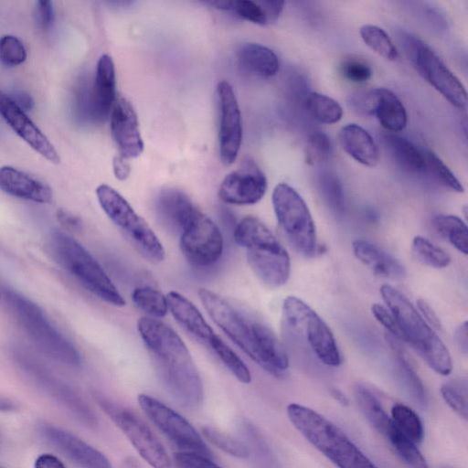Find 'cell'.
I'll return each mask as SVG.
<instances>
[{
    "label": "cell",
    "mask_w": 468,
    "mask_h": 468,
    "mask_svg": "<svg viewBox=\"0 0 468 468\" xmlns=\"http://www.w3.org/2000/svg\"><path fill=\"white\" fill-rule=\"evenodd\" d=\"M137 329L170 393L184 406H199L204 395L202 381L181 337L156 318H140Z\"/></svg>",
    "instance_id": "obj_1"
},
{
    "label": "cell",
    "mask_w": 468,
    "mask_h": 468,
    "mask_svg": "<svg viewBox=\"0 0 468 468\" xmlns=\"http://www.w3.org/2000/svg\"><path fill=\"white\" fill-rule=\"evenodd\" d=\"M198 295L211 319L247 356L269 373L283 374L289 367L288 355L268 325L246 316L210 290L201 288Z\"/></svg>",
    "instance_id": "obj_2"
},
{
    "label": "cell",
    "mask_w": 468,
    "mask_h": 468,
    "mask_svg": "<svg viewBox=\"0 0 468 468\" xmlns=\"http://www.w3.org/2000/svg\"><path fill=\"white\" fill-rule=\"evenodd\" d=\"M287 415L293 427L338 468H377L338 426L317 411L291 403Z\"/></svg>",
    "instance_id": "obj_3"
},
{
    "label": "cell",
    "mask_w": 468,
    "mask_h": 468,
    "mask_svg": "<svg viewBox=\"0 0 468 468\" xmlns=\"http://www.w3.org/2000/svg\"><path fill=\"white\" fill-rule=\"evenodd\" d=\"M380 294L397 322L401 338L432 370L442 376L449 375L452 369L450 352L414 305L388 283L381 285Z\"/></svg>",
    "instance_id": "obj_4"
},
{
    "label": "cell",
    "mask_w": 468,
    "mask_h": 468,
    "mask_svg": "<svg viewBox=\"0 0 468 468\" xmlns=\"http://www.w3.org/2000/svg\"><path fill=\"white\" fill-rule=\"evenodd\" d=\"M234 239L265 285L277 288L286 283L291 272L289 254L263 222L251 216L243 218L235 228Z\"/></svg>",
    "instance_id": "obj_5"
},
{
    "label": "cell",
    "mask_w": 468,
    "mask_h": 468,
    "mask_svg": "<svg viewBox=\"0 0 468 468\" xmlns=\"http://www.w3.org/2000/svg\"><path fill=\"white\" fill-rule=\"evenodd\" d=\"M49 248L55 260L86 290L103 302L122 306L125 301L93 256L69 235L54 231Z\"/></svg>",
    "instance_id": "obj_6"
},
{
    "label": "cell",
    "mask_w": 468,
    "mask_h": 468,
    "mask_svg": "<svg viewBox=\"0 0 468 468\" xmlns=\"http://www.w3.org/2000/svg\"><path fill=\"white\" fill-rule=\"evenodd\" d=\"M284 332L303 344L325 366L338 367L341 354L332 331L319 314L296 296L284 299L282 308Z\"/></svg>",
    "instance_id": "obj_7"
},
{
    "label": "cell",
    "mask_w": 468,
    "mask_h": 468,
    "mask_svg": "<svg viewBox=\"0 0 468 468\" xmlns=\"http://www.w3.org/2000/svg\"><path fill=\"white\" fill-rule=\"evenodd\" d=\"M5 297L22 327L42 352L65 365L80 364L79 350L49 322L37 303L14 290H6Z\"/></svg>",
    "instance_id": "obj_8"
},
{
    "label": "cell",
    "mask_w": 468,
    "mask_h": 468,
    "mask_svg": "<svg viewBox=\"0 0 468 468\" xmlns=\"http://www.w3.org/2000/svg\"><path fill=\"white\" fill-rule=\"evenodd\" d=\"M96 196L108 218L144 257L154 262L164 260L165 250L159 239L119 192L101 184L96 188Z\"/></svg>",
    "instance_id": "obj_9"
},
{
    "label": "cell",
    "mask_w": 468,
    "mask_h": 468,
    "mask_svg": "<svg viewBox=\"0 0 468 468\" xmlns=\"http://www.w3.org/2000/svg\"><path fill=\"white\" fill-rule=\"evenodd\" d=\"M272 206L291 246L302 256L313 257L317 250L315 226L300 194L288 184H278L272 192Z\"/></svg>",
    "instance_id": "obj_10"
},
{
    "label": "cell",
    "mask_w": 468,
    "mask_h": 468,
    "mask_svg": "<svg viewBox=\"0 0 468 468\" xmlns=\"http://www.w3.org/2000/svg\"><path fill=\"white\" fill-rule=\"evenodd\" d=\"M404 46L417 71L452 105L465 108L467 92L464 86L436 52L421 39L410 35L406 36Z\"/></svg>",
    "instance_id": "obj_11"
},
{
    "label": "cell",
    "mask_w": 468,
    "mask_h": 468,
    "mask_svg": "<svg viewBox=\"0 0 468 468\" xmlns=\"http://www.w3.org/2000/svg\"><path fill=\"white\" fill-rule=\"evenodd\" d=\"M97 402L149 465L153 468H173L165 448L140 417L103 397L98 396Z\"/></svg>",
    "instance_id": "obj_12"
},
{
    "label": "cell",
    "mask_w": 468,
    "mask_h": 468,
    "mask_svg": "<svg viewBox=\"0 0 468 468\" xmlns=\"http://www.w3.org/2000/svg\"><path fill=\"white\" fill-rule=\"evenodd\" d=\"M138 404L154 425L183 452H190L212 459V453L198 431L182 415L147 395L139 394Z\"/></svg>",
    "instance_id": "obj_13"
},
{
    "label": "cell",
    "mask_w": 468,
    "mask_h": 468,
    "mask_svg": "<svg viewBox=\"0 0 468 468\" xmlns=\"http://www.w3.org/2000/svg\"><path fill=\"white\" fill-rule=\"evenodd\" d=\"M224 240L220 229L197 209L180 233V248L189 263L208 267L219 260Z\"/></svg>",
    "instance_id": "obj_14"
},
{
    "label": "cell",
    "mask_w": 468,
    "mask_h": 468,
    "mask_svg": "<svg viewBox=\"0 0 468 468\" xmlns=\"http://www.w3.org/2000/svg\"><path fill=\"white\" fill-rule=\"evenodd\" d=\"M218 108V149L221 162L231 165L237 158L242 140L241 115L231 85L223 80L217 86Z\"/></svg>",
    "instance_id": "obj_15"
},
{
    "label": "cell",
    "mask_w": 468,
    "mask_h": 468,
    "mask_svg": "<svg viewBox=\"0 0 468 468\" xmlns=\"http://www.w3.org/2000/svg\"><path fill=\"white\" fill-rule=\"evenodd\" d=\"M267 190V178L251 159L227 175L218 189L219 198L228 204L252 205L259 202Z\"/></svg>",
    "instance_id": "obj_16"
},
{
    "label": "cell",
    "mask_w": 468,
    "mask_h": 468,
    "mask_svg": "<svg viewBox=\"0 0 468 468\" xmlns=\"http://www.w3.org/2000/svg\"><path fill=\"white\" fill-rule=\"evenodd\" d=\"M0 115L9 127L34 151L48 162L58 165L60 157L53 144L41 130L5 93L0 89Z\"/></svg>",
    "instance_id": "obj_17"
},
{
    "label": "cell",
    "mask_w": 468,
    "mask_h": 468,
    "mask_svg": "<svg viewBox=\"0 0 468 468\" xmlns=\"http://www.w3.org/2000/svg\"><path fill=\"white\" fill-rule=\"evenodd\" d=\"M111 132L122 157L135 158L143 153L144 142L136 112L122 96L115 99L111 112Z\"/></svg>",
    "instance_id": "obj_18"
},
{
    "label": "cell",
    "mask_w": 468,
    "mask_h": 468,
    "mask_svg": "<svg viewBox=\"0 0 468 468\" xmlns=\"http://www.w3.org/2000/svg\"><path fill=\"white\" fill-rule=\"evenodd\" d=\"M360 111L376 116L387 131H402L408 121L407 112L398 96L385 88L374 89L354 101Z\"/></svg>",
    "instance_id": "obj_19"
},
{
    "label": "cell",
    "mask_w": 468,
    "mask_h": 468,
    "mask_svg": "<svg viewBox=\"0 0 468 468\" xmlns=\"http://www.w3.org/2000/svg\"><path fill=\"white\" fill-rule=\"evenodd\" d=\"M40 431L49 442L80 468H112L102 452L78 436L49 424L42 425Z\"/></svg>",
    "instance_id": "obj_20"
},
{
    "label": "cell",
    "mask_w": 468,
    "mask_h": 468,
    "mask_svg": "<svg viewBox=\"0 0 468 468\" xmlns=\"http://www.w3.org/2000/svg\"><path fill=\"white\" fill-rule=\"evenodd\" d=\"M115 68L112 58L104 54L100 57L93 83L90 89L91 121L103 122L111 114L115 101Z\"/></svg>",
    "instance_id": "obj_21"
},
{
    "label": "cell",
    "mask_w": 468,
    "mask_h": 468,
    "mask_svg": "<svg viewBox=\"0 0 468 468\" xmlns=\"http://www.w3.org/2000/svg\"><path fill=\"white\" fill-rule=\"evenodd\" d=\"M198 208L189 197L176 188H165L155 199V211L163 226L175 233L182 229Z\"/></svg>",
    "instance_id": "obj_22"
},
{
    "label": "cell",
    "mask_w": 468,
    "mask_h": 468,
    "mask_svg": "<svg viewBox=\"0 0 468 468\" xmlns=\"http://www.w3.org/2000/svg\"><path fill=\"white\" fill-rule=\"evenodd\" d=\"M0 190L14 197L40 204L50 203L53 197L48 185L10 165L0 167Z\"/></svg>",
    "instance_id": "obj_23"
},
{
    "label": "cell",
    "mask_w": 468,
    "mask_h": 468,
    "mask_svg": "<svg viewBox=\"0 0 468 468\" xmlns=\"http://www.w3.org/2000/svg\"><path fill=\"white\" fill-rule=\"evenodd\" d=\"M207 4L220 11L231 13L241 19L264 26L278 19L283 9L284 2L237 0L211 1Z\"/></svg>",
    "instance_id": "obj_24"
},
{
    "label": "cell",
    "mask_w": 468,
    "mask_h": 468,
    "mask_svg": "<svg viewBox=\"0 0 468 468\" xmlns=\"http://www.w3.org/2000/svg\"><path fill=\"white\" fill-rule=\"evenodd\" d=\"M165 297L175 320L190 335L208 345L216 334L196 305L175 291L169 292Z\"/></svg>",
    "instance_id": "obj_25"
},
{
    "label": "cell",
    "mask_w": 468,
    "mask_h": 468,
    "mask_svg": "<svg viewBox=\"0 0 468 468\" xmlns=\"http://www.w3.org/2000/svg\"><path fill=\"white\" fill-rule=\"evenodd\" d=\"M21 364L32 374L46 388L52 392L58 399L63 401L80 418L89 423H93L94 416L84 402L65 384L47 373L35 360L27 356L19 354Z\"/></svg>",
    "instance_id": "obj_26"
},
{
    "label": "cell",
    "mask_w": 468,
    "mask_h": 468,
    "mask_svg": "<svg viewBox=\"0 0 468 468\" xmlns=\"http://www.w3.org/2000/svg\"><path fill=\"white\" fill-rule=\"evenodd\" d=\"M343 149L353 159L367 166H376L379 161L378 145L369 133L356 123L343 126L339 132Z\"/></svg>",
    "instance_id": "obj_27"
},
{
    "label": "cell",
    "mask_w": 468,
    "mask_h": 468,
    "mask_svg": "<svg viewBox=\"0 0 468 468\" xmlns=\"http://www.w3.org/2000/svg\"><path fill=\"white\" fill-rule=\"evenodd\" d=\"M352 246L355 256L376 274L391 280H399L405 276L403 265L370 241L357 239Z\"/></svg>",
    "instance_id": "obj_28"
},
{
    "label": "cell",
    "mask_w": 468,
    "mask_h": 468,
    "mask_svg": "<svg viewBox=\"0 0 468 468\" xmlns=\"http://www.w3.org/2000/svg\"><path fill=\"white\" fill-rule=\"evenodd\" d=\"M238 63L245 72L263 79L271 78L279 70L277 55L258 43H244L237 51Z\"/></svg>",
    "instance_id": "obj_29"
},
{
    "label": "cell",
    "mask_w": 468,
    "mask_h": 468,
    "mask_svg": "<svg viewBox=\"0 0 468 468\" xmlns=\"http://www.w3.org/2000/svg\"><path fill=\"white\" fill-rule=\"evenodd\" d=\"M384 143L396 163L410 173L426 171L424 151L419 149L412 142L405 137L387 133Z\"/></svg>",
    "instance_id": "obj_30"
},
{
    "label": "cell",
    "mask_w": 468,
    "mask_h": 468,
    "mask_svg": "<svg viewBox=\"0 0 468 468\" xmlns=\"http://www.w3.org/2000/svg\"><path fill=\"white\" fill-rule=\"evenodd\" d=\"M355 398L368 421L379 433L386 437L392 426V420L380 401L368 388L362 385H357L355 388Z\"/></svg>",
    "instance_id": "obj_31"
},
{
    "label": "cell",
    "mask_w": 468,
    "mask_h": 468,
    "mask_svg": "<svg viewBox=\"0 0 468 468\" xmlns=\"http://www.w3.org/2000/svg\"><path fill=\"white\" fill-rule=\"evenodd\" d=\"M437 233L447 239L458 251L468 253V229L464 221L453 215H438L432 220Z\"/></svg>",
    "instance_id": "obj_32"
},
{
    "label": "cell",
    "mask_w": 468,
    "mask_h": 468,
    "mask_svg": "<svg viewBox=\"0 0 468 468\" xmlns=\"http://www.w3.org/2000/svg\"><path fill=\"white\" fill-rule=\"evenodd\" d=\"M304 104L308 112L322 123H335L343 116V109L340 104L324 94L309 92L305 97Z\"/></svg>",
    "instance_id": "obj_33"
},
{
    "label": "cell",
    "mask_w": 468,
    "mask_h": 468,
    "mask_svg": "<svg viewBox=\"0 0 468 468\" xmlns=\"http://www.w3.org/2000/svg\"><path fill=\"white\" fill-rule=\"evenodd\" d=\"M391 420L393 424L414 443H420L424 431L419 415L410 407L396 403L392 406Z\"/></svg>",
    "instance_id": "obj_34"
},
{
    "label": "cell",
    "mask_w": 468,
    "mask_h": 468,
    "mask_svg": "<svg viewBox=\"0 0 468 468\" xmlns=\"http://www.w3.org/2000/svg\"><path fill=\"white\" fill-rule=\"evenodd\" d=\"M386 438L388 440L397 454L410 468H429L417 444L405 436L393 422Z\"/></svg>",
    "instance_id": "obj_35"
},
{
    "label": "cell",
    "mask_w": 468,
    "mask_h": 468,
    "mask_svg": "<svg viewBox=\"0 0 468 468\" xmlns=\"http://www.w3.org/2000/svg\"><path fill=\"white\" fill-rule=\"evenodd\" d=\"M318 189L327 207L337 216L345 209V195L342 184L333 172H322L318 176Z\"/></svg>",
    "instance_id": "obj_36"
},
{
    "label": "cell",
    "mask_w": 468,
    "mask_h": 468,
    "mask_svg": "<svg viewBox=\"0 0 468 468\" xmlns=\"http://www.w3.org/2000/svg\"><path fill=\"white\" fill-rule=\"evenodd\" d=\"M208 346L239 382L249 384L251 381V375L246 364L220 337L216 335Z\"/></svg>",
    "instance_id": "obj_37"
},
{
    "label": "cell",
    "mask_w": 468,
    "mask_h": 468,
    "mask_svg": "<svg viewBox=\"0 0 468 468\" xmlns=\"http://www.w3.org/2000/svg\"><path fill=\"white\" fill-rule=\"evenodd\" d=\"M364 43L379 56L394 61L399 58V52L386 31L375 25H364L359 30Z\"/></svg>",
    "instance_id": "obj_38"
},
{
    "label": "cell",
    "mask_w": 468,
    "mask_h": 468,
    "mask_svg": "<svg viewBox=\"0 0 468 468\" xmlns=\"http://www.w3.org/2000/svg\"><path fill=\"white\" fill-rule=\"evenodd\" d=\"M411 251L418 261L431 268L442 269L451 262L448 253L422 236L414 237Z\"/></svg>",
    "instance_id": "obj_39"
},
{
    "label": "cell",
    "mask_w": 468,
    "mask_h": 468,
    "mask_svg": "<svg viewBox=\"0 0 468 468\" xmlns=\"http://www.w3.org/2000/svg\"><path fill=\"white\" fill-rule=\"evenodd\" d=\"M133 303L147 314L154 317H164L168 311L166 297L149 286L138 287L133 291Z\"/></svg>",
    "instance_id": "obj_40"
},
{
    "label": "cell",
    "mask_w": 468,
    "mask_h": 468,
    "mask_svg": "<svg viewBox=\"0 0 468 468\" xmlns=\"http://www.w3.org/2000/svg\"><path fill=\"white\" fill-rule=\"evenodd\" d=\"M332 154L333 144L325 133L314 131L308 135L304 148L305 161L308 165H321L326 162Z\"/></svg>",
    "instance_id": "obj_41"
},
{
    "label": "cell",
    "mask_w": 468,
    "mask_h": 468,
    "mask_svg": "<svg viewBox=\"0 0 468 468\" xmlns=\"http://www.w3.org/2000/svg\"><path fill=\"white\" fill-rule=\"evenodd\" d=\"M426 171H430L432 176L443 186L457 193H463L464 188L450 168L432 151H424Z\"/></svg>",
    "instance_id": "obj_42"
},
{
    "label": "cell",
    "mask_w": 468,
    "mask_h": 468,
    "mask_svg": "<svg viewBox=\"0 0 468 468\" xmlns=\"http://www.w3.org/2000/svg\"><path fill=\"white\" fill-rule=\"evenodd\" d=\"M201 432L213 445L231 456L247 459L250 455L249 449L242 442L212 426H203Z\"/></svg>",
    "instance_id": "obj_43"
},
{
    "label": "cell",
    "mask_w": 468,
    "mask_h": 468,
    "mask_svg": "<svg viewBox=\"0 0 468 468\" xmlns=\"http://www.w3.org/2000/svg\"><path fill=\"white\" fill-rule=\"evenodd\" d=\"M391 343L393 348L396 349L397 366L401 378L414 398L420 402L423 403L425 401V391L420 379L419 378L415 370L412 368L411 365L404 356L401 350L397 347L395 342L391 341Z\"/></svg>",
    "instance_id": "obj_44"
},
{
    "label": "cell",
    "mask_w": 468,
    "mask_h": 468,
    "mask_svg": "<svg viewBox=\"0 0 468 468\" xmlns=\"http://www.w3.org/2000/svg\"><path fill=\"white\" fill-rule=\"evenodd\" d=\"M441 393L444 401L460 417L467 420V385L466 382L446 383L441 387Z\"/></svg>",
    "instance_id": "obj_45"
},
{
    "label": "cell",
    "mask_w": 468,
    "mask_h": 468,
    "mask_svg": "<svg viewBox=\"0 0 468 468\" xmlns=\"http://www.w3.org/2000/svg\"><path fill=\"white\" fill-rule=\"evenodd\" d=\"M27 54L23 42L16 36L0 37V62L6 67H16L25 62Z\"/></svg>",
    "instance_id": "obj_46"
},
{
    "label": "cell",
    "mask_w": 468,
    "mask_h": 468,
    "mask_svg": "<svg viewBox=\"0 0 468 468\" xmlns=\"http://www.w3.org/2000/svg\"><path fill=\"white\" fill-rule=\"evenodd\" d=\"M341 72L349 81L364 83L372 76V69L368 64L358 58H347L341 64Z\"/></svg>",
    "instance_id": "obj_47"
},
{
    "label": "cell",
    "mask_w": 468,
    "mask_h": 468,
    "mask_svg": "<svg viewBox=\"0 0 468 468\" xmlns=\"http://www.w3.org/2000/svg\"><path fill=\"white\" fill-rule=\"evenodd\" d=\"M172 463L175 468H221L211 458L183 451L174 454Z\"/></svg>",
    "instance_id": "obj_48"
},
{
    "label": "cell",
    "mask_w": 468,
    "mask_h": 468,
    "mask_svg": "<svg viewBox=\"0 0 468 468\" xmlns=\"http://www.w3.org/2000/svg\"><path fill=\"white\" fill-rule=\"evenodd\" d=\"M374 317L394 336L401 338L397 322L389 310L379 303L371 306Z\"/></svg>",
    "instance_id": "obj_49"
},
{
    "label": "cell",
    "mask_w": 468,
    "mask_h": 468,
    "mask_svg": "<svg viewBox=\"0 0 468 468\" xmlns=\"http://www.w3.org/2000/svg\"><path fill=\"white\" fill-rule=\"evenodd\" d=\"M36 21L42 30H48L55 17L53 3L51 1H37L35 6Z\"/></svg>",
    "instance_id": "obj_50"
},
{
    "label": "cell",
    "mask_w": 468,
    "mask_h": 468,
    "mask_svg": "<svg viewBox=\"0 0 468 468\" xmlns=\"http://www.w3.org/2000/svg\"><path fill=\"white\" fill-rule=\"evenodd\" d=\"M417 305L420 310V315L424 318V320L428 323V324L432 329H436L441 331V323L435 313V311L432 309V307L423 299H419L417 301Z\"/></svg>",
    "instance_id": "obj_51"
},
{
    "label": "cell",
    "mask_w": 468,
    "mask_h": 468,
    "mask_svg": "<svg viewBox=\"0 0 468 468\" xmlns=\"http://www.w3.org/2000/svg\"><path fill=\"white\" fill-rule=\"evenodd\" d=\"M453 340L457 348L463 353L467 354L468 351V323L467 321L461 324L454 331Z\"/></svg>",
    "instance_id": "obj_52"
},
{
    "label": "cell",
    "mask_w": 468,
    "mask_h": 468,
    "mask_svg": "<svg viewBox=\"0 0 468 468\" xmlns=\"http://www.w3.org/2000/svg\"><path fill=\"white\" fill-rule=\"evenodd\" d=\"M8 95L24 112L30 111L34 107V101L32 97L23 90H14Z\"/></svg>",
    "instance_id": "obj_53"
},
{
    "label": "cell",
    "mask_w": 468,
    "mask_h": 468,
    "mask_svg": "<svg viewBox=\"0 0 468 468\" xmlns=\"http://www.w3.org/2000/svg\"><path fill=\"white\" fill-rule=\"evenodd\" d=\"M34 468H66V466L56 456L44 453L36 459Z\"/></svg>",
    "instance_id": "obj_54"
},
{
    "label": "cell",
    "mask_w": 468,
    "mask_h": 468,
    "mask_svg": "<svg viewBox=\"0 0 468 468\" xmlns=\"http://www.w3.org/2000/svg\"><path fill=\"white\" fill-rule=\"evenodd\" d=\"M112 169L115 177L121 181L127 179L131 172L129 164L121 155L113 158Z\"/></svg>",
    "instance_id": "obj_55"
},
{
    "label": "cell",
    "mask_w": 468,
    "mask_h": 468,
    "mask_svg": "<svg viewBox=\"0 0 468 468\" xmlns=\"http://www.w3.org/2000/svg\"><path fill=\"white\" fill-rule=\"evenodd\" d=\"M57 218L59 222L67 228L77 229L80 225V221L77 217L64 209L58 210Z\"/></svg>",
    "instance_id": "obj_56"
},
{
    "label": "cell",
    "mask_w": 468,
    "mask_h": 468,
    "mask_svg": "<svg viewBox=\"0 0 468 468\" xmlns=\"http://www.w3.org/2000/svg\"><path fill=\"white\" fill-rule=\"evenodd\" d=\"M331 396L343 406L349 405V399L346 395L337 388H330Z\"/></svg>",
    "instance_id": "obj_57"
},
{
    "label": "cell",
    "mask_w": 468,
    "mask_h": 468,
    "mask_svg": "<svg viewBox=\"0 0 468 468\" xmlns=\"http://www.w3.org/2000/svg\"><path fill=\"white\" fill-rule=\"evenodd\" d=\"M15 403L8 398L0 395V410L1 411H11L15 410Z\"/></svg>",
    "instance_id": "obj_58"
}]
</instances>
